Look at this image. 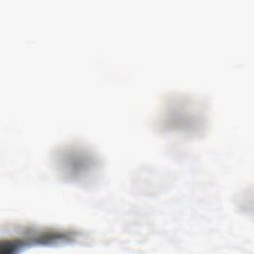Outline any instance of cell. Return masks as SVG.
<instances>
[{
	"label": "cell",
	"mask_w": 254,
	"mask_h": 254,
	"mask_svg": "<svg viewBox=\"0 0 254 254\" xmlns=\"http://www.w3.org/2000/svg\"><path fill=\"white\" fill-rule=\"evenodd\" d=\"M75 237L76 233L71 230L18 226L15 229H9L7 234H2L0 252L12 254L30 247L69 242Z\"/></svg>",
	"instance_id": "6da1fadb"
}]
</instances>
